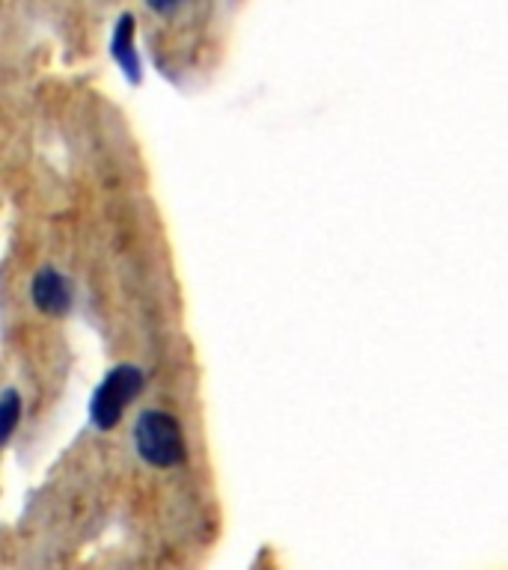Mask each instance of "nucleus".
Listing matches in <instances>:
<instances>
[{
  "label": "nucleus",
  "mask_w": 508,
  "mask_h": 570,
  "mask_svg": "<svg viewBox=\"0 0 508 570\" xmlns=\"http://www.w3.org/2000/svg\"><path fill=\"white\" fill-rule=\"evenodd\" d=\"M134 452L143 464L155 466V470H173V466L185 464L187 449L176 416L158 410V407L143 410L134 422Z\"/></svg>",
  "instance_id": "obj_1"
},
{
  "label": "nucleus",
  "mask_w": 508,
  "mask_h": 570,
  "mask_svg": "<svg viewBox=\"0 0 508 570\" xmlns=\"http://www.w3.org/2000/svg\"><path fill=\"white\" fill-rule=\"evenodd\" d=\"M140 389H143V372L138 366L122 363V366L110 368L105 380L93 392V398H89V422L98 431L117 428V422L122 419L128 405L140 396Z\"/></svg>",
  "instance_id": "obj_2"
},
{
  "label": "nucleus",
  "mask_w": 508,
  "mask_h": 570,
  "mask_svg": "<svg viewBox=\"0 0 508 570\" xmlns=\"http://www.w3.org/2000/svg\"><path fill=\"white\" fill-rule=\"evenodd\" d=\"M30 298H33V306L45 315H69L72 303H75L69 280L54 265H45L36 271L30 282Z\"/></svg>",
  "instance_id": "obj_3"
},
{
  "label": "nucleus",
  "mask_w": 508,
  "mask_h": 570,
  "mask_svg": "<svg viewBox=\"0 0 508 570\" xmlns=\"http://www.w3.org/2000/svg\"><path fill=\"white\" fill-rule=\"evenodd\" d=\"M114 60H117V66L126 72L128 84H140V57H138V49H134V15L126 12L122 19H119L117 30H114Z\"/></svg>",
  "instance_id": "obj_4"
},
{
  "label": "nucleus",
  "mask_w": 508,
  "mask_h": 570,
  "mask_svg": "<svg viewBox=\"0 0 508 570\" xmlns=\"http://www.w3.org/2000/svg\"><path fill=\"white\" fill-rule=\"evenodd\" d=\"M21 419V396L15 387L3 389L0 396V431H3V443H10Z\"/></svg>",
  "instance_id": "obj_5"
},
{
  "label": "nucleus",
  "mask_w": 508,
  "mask_h": 570,
  "mask_svg": "<svg viewBox=\"0 0 508 570\" xmlns=\"http://www.w3.org/2000/svg\"><path fill=\"white\" fill-rule=\"evenodd\" d=\"M149 12H155L158 19H176L185 10L187 0H147Z\"/></svg>",
  "instance_id": "obj_6"
}]
</instances>
